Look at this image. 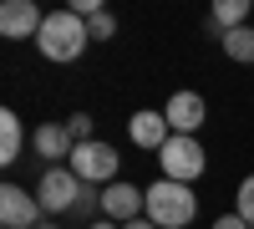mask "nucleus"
Instances as JSON below:
<instances>
[{
  "label": "nucleus",
  "instance_id": "obj_8",
  "mask_svg": "<svg viewBox=\"0 0 254 229\" xmlns=\"http://www.w3.org/2000/svg\"><path fill=\"white\" fill-rule=\"evenodd\" d=\"M163 117H168V128H173L178 138H198L208 107H203L198 92H173V97H168V107H163Z\"/></svg>",
  "mask_w": 254,
  "mask_h": 229
},
{
  "label": "nucleus",
  "instance_id": "obj_20",
  "mask_svg": "<svg viewBox=\"0 0 254 229\" xmlns=\"http://www.w3.org/2000/svg\"><path fill=\"white\" fill-rule=\"evenodd\" d=\"M92 229H122V224H112V219H97V224H92Z\"/></svg>",
  "mask_w": 254,
  "mask_h": 229
},
{
  "label": "nucleus",
  "instance_id": "obj_3",
  "mask_svg": "<svg viewBox=\"0 0 254 229\" xmlns=\"http://www.w3.org/2000/svg\"><path fill=\"white\" fill-rule=\"evenodd\" d=\"M81 194H87V183H81L71 168H46L41 173V183H36V199H41V209L46 214H66V209H76L81 204Z\"/></svg>",
  "mask_w": 254,
  "mask_h": 229
},
{
  "label": "nucleus",
  "instance_id": "obj_9",
  "mask_svg": "<svg viewBox=\"0 0 254 229\" xmlns=\"http://www.w3.org/2000/svg\"><path fill=\"white\" fill-rule=\"evenodd\" d=\"M46 15L36 10V0H5L0 5V36L5 41H26V36H41Z\"/></svg>",
  "mask_w": 254,
  "mask_h": 229
},
{
  "label": "nucleus",
  "instance_id": "obj_4",
  "mask_svg": "<svg viewBox=\"0 0 254 229\" xmlns=\"http://www.w3.org/2000/svg\"><path fill=\"white\" fill-rule=\"evenodd\" d=\"M158 163H163V178H173V183H188L193 189V178L208 168V158H203V148H198V138H168V148L158 153Z\"/></svg>",
  "mask_w": 254,
  "mask_h": 229
},
{
  "label": "nucleus",
  "instance_id": "obj_2",
  "mask_svg": "<svg viewBox=\"0 0 254 229\" xmlns=\"http://www.w3.org/2000/svg\"><path fill=\"white\" fill-rule=\"evenodd\" d=\"M198 214V199L188 183H173V178H158L153 189H147V214L142 219H153L158 229H183V224H193Z\"/></svg>",
  "mask_w": 254,
  "mask_h": 229
},
{
  "label": "nucleus",
  "instance_id": "obj_1",
  "mask_svg": "<svg viewBox=\"0 0 254 229\" xmlns=\"http://www.w3.org/2000/svg\"><path fill=\"white\" fill-rule=\"evenodd\" d=\"M87 41H92L87 20L66 5V10H51V15H46V26H41L36 46H41V56H46V61H76L81 51H87Z\"/></svg>",
  "mask_w": 254,
  "mask_h": 229
},
{
  "label": "nucleus",
  "instance_id": "obj_17",
  "mask_svg": "<svg viewBox=\"0 0 254 229\" xmlns=\"http://www.w3.org/2000/svg\"><path fill=\"white\" fill-rule=\"evenodd\" d=\"M66 133H71L76 143H92V117H87V112H71V117H66Z\"/></svg>",
  "mask_w": 254,
  "mask_h": 229
},
{
  "label": "nucleus",
  "instance_id": "obj_11",
  "mask_svg": "<svg viewBox=\"0 0 254 229\" xmlns=\"http://www.w3.org/2000/svg\"><path fill=\"white\" fill-rule=\"evenodd\" d=\"M127 138H132L137 148H147V153H163V148H168V138H173V128H168V117H163V112L142 107V112H132V122H127Z\"/></svg>",
  "mask_w": 254,
  "mask_h": 229
},
{
  "label": "nucleus",
  "instance_id": "obj_18",
  "mask_svg": "<svg viewBox=\"0 0 254 229\" xmlns=\"http://www.w3.org/2000/svg\"><path fill=\"white\" fill-rule=\"evenodd\" d=\"M214 229H249V224H244L239 214H219V219H214Z\"/></svg>",
  "mask_w": 254,
  "mask_h": 229
},
{
  "label": "nucleus",
  "instance_id": "obj_7",
  "mask_svg": "<svg viewBox=\"0 0 254 229\" xmlns=\"http://www.w3.org/2000/svg\"><path fill=\"white\" fill-rule=\"evenodd\" d=\"M147 214V194L142 189H132V183H107L102 189V219H112V224H132V219H142Z\"/></svg>",
  "mask_w": 254,
  "mask_h": 229
},
{
  "label": "nucleus",
  "instance_id": "obj_5",
  "mask_svg": "<svg viewBox=\"0 0 254 229\" xmlns=\"http://www.w3.org/2000/svg\"><path fill=\"white\" fill-rule=\"evenodd\" d=\"M117 148L112 143H102V138H92V143H76V153H71V173L81 178V183H117L112 173H117Z\"/></svg>",
  "mask_w": 254,
  "mask_h": 229
},
{
  "label": "nucleus",
  "instance_id": "obj_15",
  "mask_svg": "<svg viewBox=\"0 0 254 229\" xmlns=\"http://www.w3.org/2000/svg\"><path fill=\"white\" fill-rule=\"evenodd\" d=\"M234 214H239V219H244V224L254 229V173H249V178L239 183V199H234Z\"/></svg>",
  "mask_w": 254,
  "mask_h": 229
},
{
  "label": "nucleus",
  "instance_id": "obj_19",
  "mask_svg": "<svg viewBox=\"0 0 254 229\" xmlns=\"http://www.w3.org/2000/svg\"><path fill=\"white\" fill-rule=\"evenodd\" d=\"M122 229H158L153 219H132V224H122Z\"/></svg>",
  "mask_w": 254,
  "mask_h": 229
},
{
  "label": "nucleus",
  "instance_id": "obj_14",
  "mask_svg": "<svg viewBox=\"0 0 254 229\" xmlns=\"http://www.w3.org/2000/svg\"><path fill=\"white\" fill-rule=\"evenodd\" d=\"M244 15H249V0H219L214 5V26L219 31H239Z\"/></svg>",
  "mask_w": 254,
  "mask_h": 229
},
{
  "label": "nucleus",
  "instance_id": "obj_10",
  "mask_svg": "<svg viewBox=\"0 0 254 229\" xmlns=\"http://www.w3.org/2000/svg\"><path fill=\"white\" fill-rule=\"evenodd\" d=\"M31 148L41 153L56 168V163H71V153H76V138L66 133V122H41V128L31 133Z\"/></svg>",
  "mask_w": 254,
  "mask_h": 229
},
{
  "label": "nucleus",
  "instance_id": "obj_16",
  "mask_svg": "<svg viewBox=\"0 0 254 229\" xmlns=\"http://www.w3.org/2000/svg\"><path fill=\"white\" fill-rule=\"evenodd\" d=\"M87 31H92V41H112V36H117V15H112V10H97V15L87 20Z\"/></svg>",
  "mask_w": 254,
  "mask_h": 229
},
{
  "label": "nucleus",
  "instance_id": "obj_13",
  "mask_svg": "<svg viewBox=\"0 0 254 229\" xmlns=\"http://www.w3.org/2000/svg\"><path fill=\"white\" fill-rule=\"evenodd\" d=\"M224 56H229V61H244V67H254V26L224 31Z\"/></svg>",
  "mask_w": 254,
  "mask_h": 229
},
{
  "label": "nucleus",
  "instance_id": "obj_6",
  "mask_svg": "<svg viewBox=\"0 0 254 229\" xmlns=\"http://www.w3.org/2000/svg\"><path fill=\"white\" fill-rule=\"evenodd\" d=\"M41 199L36 194H26L20 183H5L0 189V224L5 229H41Z\"/></svg>",
  "mask_w": 254,
  "mask_h": 229
},
{
  "label": "nucleus",
  "instance_id": "obj_21",
  "mask_svg": "<svg viewBox=\"0 0 254 229\" xmlns=\"http://www.w3.org/2000/svg\"><path fill=\"white\" fill-rule=\"evenodd\" d=\"M41 229H56V224H41Z\"/></svg>",
  "mask_w": 254,
  "mask_h": 229
},
{
  "label": "nucleus",
  "instance_id": "obj_12",
  "mask_svg": "<svg viewBox=\"0 0 254 229\" xmlns=\"http://www.w3.org/2000/svg\"><path fill=\"white\" fill-rule=\"evenodd\" d=\"M20 148H26V128H20V117L5 107V112H0V163L10 168V163L20 158Z\"/></svg>",
  "mask_w": 254,
  "mask_h": 229
}]
</instances>
